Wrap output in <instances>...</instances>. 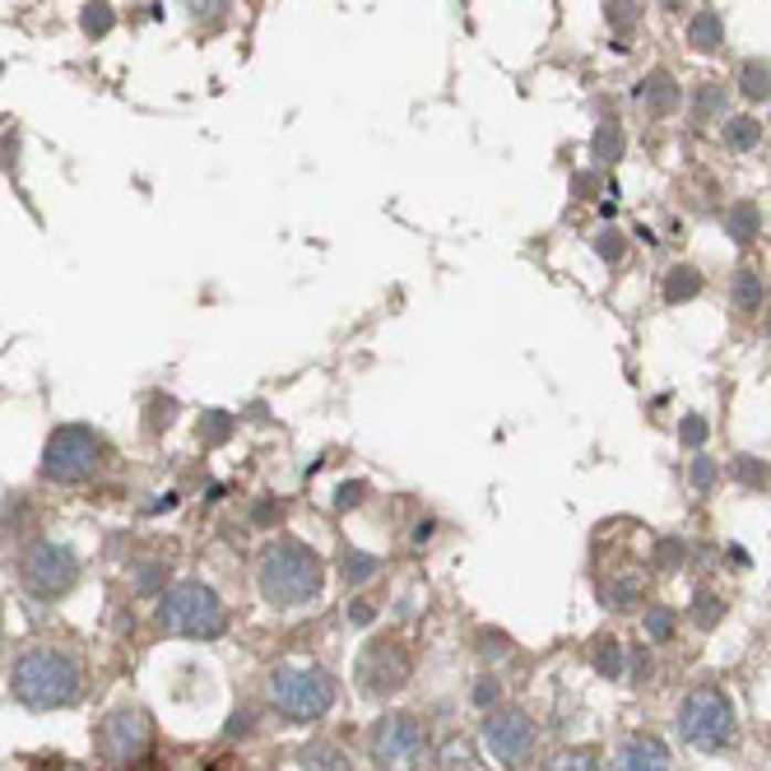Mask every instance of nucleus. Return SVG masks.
<instances>
[{"mask_svg":"<svg viewBox=\"0 0 771 771\" xmlns=\"http://www.w3.org/2000/svg\"><path fill=\"white\" fill-rule=\"evenodd\" d=\"M256 585L270 609H303L326 591V562L303 539H275L256 562Z\"/></svg>","mask_w":771,"mask_h":771,"instance_id":"1","label":"nucleus"},{"mask_svg":"<svg viewBox=\"0 0 771 771\" xmlns=\"http://www.w3.org/2000/svg\"><path fill=\"white\" fill-rule=\"evenodd\" d=\"M84 688V669L71 651L61 646H24L14 655V669H10V693L14 701H24L29 711H61L71 707Z\"/></svg>","mask_w":771,"mask_h":771,"instance_id":"2","label":"nucleus"},{"mask_svg":"<svg viewBox=\"0 0 771 771\" xmlns=\"http://www.w3.org/2000/svg\"><path fill=\"white\" fill-rule=\"evenodd\" d=\"M479 651L488 655V661H503V655H507V637H493V632H479Z\"/></svg>","mask_w":771,"mask_h":771,"instance_id":"42","label":"nucleus"},{"mask_svg":"<svg viewBox=\"0 0 771 771\" xmlns=\"http://www.w3.org/2000/svg\"><path fill=\"white\" fill-rule=\"evenodd\" d=\"M339 572H345L349 585H368L381 572V558L377 553H362V549H345V558H339Z\"/></svg>","mask_w":771,"mask_h":771,"instance_id":"22","label":"nucleus"},{"mask_svg":"<svg viewBox=\"0 0 771 771\" xmlns=\"http://www.w3.org/2000/svg\"><path fill=\"white\" fill-rule=\"evenodd\" d=\"M279 516H284V507H279V503H256V511H252L256 526H275Z\"/></svg>","mask_w":771,"mask_h":771,"instance_id":"43","label":"nucleus"},{"mask_svg":"<svg viewBox=\"0 0 771 771\" xmlns=\"http://www.w3.org/2000/svg\"><path fill=\"white\" fill-rule=\"evenodd\" d=\"M572 191H577V196H591V191H595V177H591V172H577V177H572Z\"/></svg>","mask_w":771,"mask_h":771,"instance_id":"45","label":"nucleus"},{"mask_svg":"<svg viewBox=\"0 0 771 771\" xmlns=\"http://www.w3.org/2000/svg\"><path fill=\"white\" fill-rule=\"evenodd\" d=\"M684 553H688V549H684V543H678V539H665L661 549H655V567H661V572H674L678 558H684Z\"/></svg>","mask_w":771,"mask_h":771,"instance_id":"38","label":"nucleus"},{"mask_svg":"<svg viewBox=\"0 0 771 771\" xmlns=\"http://www.w3.org/2000/svg\"><path fill=\"white\" fill-rule=\"evenodd\" d=\"M103 456H107V446L98 437V427L61 423V427H52L47 446H42V479L65 484V488L88 484L103 469Z\"/></svg>","mask_w":771,"mask_h":771,"instance_id":"5","label":"nucleus"},{"mask_svg":"<svg viewBox=\"0 0 771 771\" xmlns=\"http://www.w3.org/2000/svg\"><path fill=\"white\" fill-rule=\"evenodd\" d=\"M442 767H446V771H469V748H465V743H446Z\"/></svg>","mask_w":771,"mask_h":771,"instance_id":"41","label":"nucleus"},{"mask_svg":"<svg viewBox=\"0 0 771 771\" xmlns=\"http://www.w3.org/2000/svg\"><path fill=\"white\" fill-rule=\"evenodd\" d=\"M758 140H762V126H758V117H730V122H725V145H730L735 154L758 149Z\"/></svg>","mask_w":771,"mask_h":771,"instance_id":"24","label":"nucleus"},{"mask_svg":"<svg viewBox=\"0 0 771 771\" xmlns=\"http://www.w3.org/2000/svg\"><path fill=\"white\" fill-rule=\"evenodd\" d=\"M739 94L753 103L771 98V61H743L739 65Z\"/></svg>","mask_w":771,"mask_h":771,"instance_id":"18","label":"nucleus"},{"mask_svg":"<svg viewBox=\"0 0 771 771\" xmlns=\"http://www.w3.org/2000/svg\"><path fill=\"white\" fill-rule=\"evenodd\" d=\"M362 497H368V484H339V497H335V507L339 511H349V507H358Z\"/></svg>","mask_w":771,"mask_h":771,"instance_id":"40","label":"nucleus"},{"mask_svg":"<svg viewBox=\"0 0 771 771\" xmlns=\"http://www.w3.org/2000/svg\"><path fill=\"white\" fill-rule=\"evenodd\" d=\"M688 117H693V126H711L716 117H725V88H720L716 80H707V84H697V88H693V98H688Z\"/></svg>","mask_w":771,"mask_h":771,"instance_id":"15","label":"nucleus"},{"mask_svg":"<svg viewBox=\"0 0 771 771\" xmlns=\"http://www.w3.org/2000/svg\"><path fill=\"white\" fill-rule=\"evenodd\" d=\"M637 103L646 117H669V112L684 103V88H678V80L669 71H651L637 80Z\"/></svg>","mask_w":771,"mask_h":771,"instance_id":"13","label":"nucleus"},{"mask_svg":"<svg viewBox=\"0 0 771 771\" xmlns=\"http://www.w3.org/2000/svg\"><path fill=\"white\" fill-rule=\"evenodd\" d=\"M0 646H6V623H0Z\"/></svg>","mask_w":771,"mask_h":771,"instance_id":"47","label":"nucleus"},{"mask_svg":"<svg viewBox=\"0 0 771 771\" xmlns=\"http://www.w3.org/2000/svg\"><path fill=\"white\" fill-rule=\"evenodd\" d=\"M730 298H735V311L743 316V321H753V316L767 307V279H762L758 265H739Z\"/></svg>","mask_w":771,"mask_h":771,"instance_id":"14","label":"nucleus"},{"mask_svg":"<svg viewBox=\"0 0 771 771\" xmlns=\"http://www.w3.org/2000/svg\"><path fill=\"white\" fill-rule=\"evenodd\" d=\"M149 743H154V720L140 707H117L98 730V753L112 771H126L135 762H145Z\"/></svg>","mask_w":771,"mask_h":771,"instance_id":"9","label":"nucleus"},{"mask_svg":"<svg viewBox=\"0 0 771 771\" xmlns=\"http://www.w3.org/2000/svg\"><path fill=\"white\" fill-rule=\"evenodd\" d=\"M303 767H307V771H349V762L339 758V748H330V743L307 748V753H303Z\"/></svg>","mask_w":771,"mask_h":771,"instance_id":"29","label":"nucleus"},{"mask_svg":"<svg viewBox=\"0 0 771 771\" xmlns=\"http://www.w3.org/2000/svg\"><path fill=\"white\" fill-rule=\"evenodd\" d=\"M669 748L655 735H632L619 743L614 753V771H669Z\"/></svg>","mask_w":771,"mask_h":771,"instance_id":"12","label":"nucleus"},{"mask_svg":"<svg viewBox=\"0 0 771 771\" xmlns=\"http://www.w3.org/2000/svg\"><path fill=\"white\" fill-rule=\"evenodd\" d=\"M688 479H693V488H711V484L720 479V465H716V461H707V456H697V461H693V469H688Z\"/></svg>","mask_w":771,"mask_h":771,"instance_id":"37","label":"nucleus"},{"mask_svg":"<svg viewBox=\"0 0 771 771\" xmlns=\"http://www.w3.org/2000/svg\"><path fill=\"white\" fill-rule=\"evenodd\" d=\"M163 581H168V562H140V567H135V591H140V595L163 591Z\"/></svg>","mask_w":771,"mask_h":771,"instance_id":"30","label":"nucleus"},{"mask_svg":"<svg viewBox=\"0 0 771 771\" xmlns=\"http://www.w3.org/2000/svg\"><path fill=\"white\" fill-rule=\"evenodd\" d=\"M688 42H693V52H720V42H725V24H720V14L716 10H701L693 14V24H688Z\"/></svg>","mask_w":771,"mask_h":771,"instance_id":"16","label":"nucleus"},{"mask_svg":"<svg viewBox=\"0 0 771 771\" xmlns=\"http://www.w3.org/2000/svg\"><path fill=\"white\" fill-rule=\"evenodd\" d=\"M158 627H163L168 637L219 642L223 632H229V604H223L219 591L205 581H177L172 591L158 595Z\"/></svg>","mask_w":771,"mask_h":771,"instance_id":"3","label":"nucleus"},{"mask_svg":"<svg viewBox=\"0 0 771 771\" xmlns=\"http://www.w3.org/2000/svg\"><path fill=\"white\" fill-rule=\"evenodd\" d=\"M661 6H665V10H684V0H661Z\"/></svg>","mask_w":771,"mask_h":771,"instance_id":"46","label":"nucleus"},{"mask_svg":"<svg viewBox=\"0 0 771 771\" xmlns=\"http://www.w3.org/2000/svg\"><path fill=\"white\" fill-rule=\"evenodd\" d=\"M595 252H600L609 265H619V261H623V233H619V229H600V233H595Z\"/></svg>","mask_w":771,"mask_h":771,"instance_id":"34","label":"nucleus"},{"mask_svg":"<svg viewBox=\"0 0 771 771\" xmlns=\"http://www.w3.org/2000/svg\"><path fill=\"white\" fill-rule=\"evenodd\" d=\"M767 335H771V316H767Z\"/></svg>","mask_w":771,"mask_h":771,"instance_id":"48","label":"nucleus"},{"mask_svg":"<svg viewBox=\"0 0 771 771\" xmlns=\"http://www.w3.org/2000/svg\"><path fill=\"white\" fill-rule=\"evenodd\" d=\"M604 14H609V29L619 33V47L623 42L637 33V14H642V6L637 0H604Z\"/></svg>","mask_w":771,"mask_h":771,"instance_id":"23","label":"nucleus"},{"mask_svg":"<svg viewBox=\"0 0 771 771\" xmlns=\"http://www.w3.org/2000/svg\"><path fill=\"white\" fill-rule=\"evenodd\" d=\"M646 637L651 642H669L674 637V614H669V609H651V614H646Z\"/></svg>","mask_w":771,"mask_h":771,"instance_id":"35","label":"nucleus"},{"mask_svg":"<svg viewBox=\"0 0 771 771\" xmlns=\"http://www.w3.org/2000/svg\"><path fill=\"white\" fill-rule=\"evenodd\" d=\"M678 735L684 743L701 748V753H720V748L735 743V701L725 697V688L701 684L684 697L678 707Z\"/></svg>","mask_w":771,"mask_h":771,"instance_id":"6","label":"nucleus"},{"mask_svg":"<svg viewBox=\"0 0 771 771\" xmlns=\"http://www.w3.org/2000/svg\"><path fill=\"white\" fill-rule=\"evenodd\" d=\"M335 697L339 688L321 665H275V674H270V707L293 725H311L330 716Z\"/></svg>","mask_w":771,"mask_h":771,"instance_id":"4","label":"nucleus"},{"mask_svg":"<svg viewBox=\"0 0 771 771\" xmlns=\"http://www.w3.org/2000/svg\"><path fill=\"white\" fill-rule=\"evenodd\" d=\"M725 229H730V237H735L739 246L753 242L758 229H762V219H758V205H753V200H739V205L725 210Z\"/></svg>","mask_w":771,"mask_h":771,"instance_id":"17","label":"nucleus"},{"mask_svg":"<svg viewBox=\"0 0 771 771\" xmlns=\"http://www.w3.org/2000/svg\"><path fill=\"white\" fill-rule=\"evenodd\" d=\"M707 433H711V427H707V419H701V414H688L684 427H678V437H684V446H693V451L707 442Z\"/></svg>","mask_w":771,"mask_h":771,"instance_id":"36","label":"nucleus"},{"mask_svg":"<svg viewBox=\"0 0 771 771\" xmlns=\"http://www.w3.org/2000/svg\"><path fill=\"white\" fill-rule=\"evenodd\" d=\"M423 753H427V730H423V720L410 716V711L381 716L368 730V758L381 771H410V767L423 762Z\"/></svg>","mask_w":771,"mask_h":771,"instance_id":"8","label":"nucleus"},{"mask_svg":"<svg viewBox=\"0 0 771 771\" xmlns=\"http://www.w3.org/2000/svg\"><path fill=\"white\" fill-rule=\"evenodd\" d=\"M80 581V558L65 539H33L24 558H19V585L33 600H61L71 595Z\"/></svg>","mask_w":771,"mask_h":771,"instance_id":"7","label":"nucleus"},{"mask_svg":"<svg viewBox=\"0 0 771 771\" xmlns=\"http://www.w3.org/2000/svg\"><path fill=\"white\" fill-rule=\"evenodd\" d=\"M484 743H488L497 767H520L535 753V725L526 711H488Z\"/></svg>","mask_w":771,"mask_h":771,"instance_id":"11","label":"nucleus"},{"mask_svg":"<svg viewBox=\"0 0 771 771\" xmlns=\"http://www.w3.org/2000/svg\"><path fill=\"white\" fill-rule=\"evenodd\" d=\"M145 419H149V433H168V423L177 419V400L172 395H154Z\"/></svg>","mask_w":771,"mask_h":771,"instance_id":"32","label":"nucleus"},{"mask_svg":"<svg viewBox=\"0 0 771 771\" xmlns=\"http://www.w3.org/2000/svg\"><path fill=\"white\" fill-rule=\"evenodd\" d=\"M349 623L368 627V623H372V604H368V600H353V604H349Z\"/></svg>","mask_w":771,"mask_h":771,"instance_id":"44","label":"nucleus"},{"mask_svg":"<svg viewBox=\"0 0 771 771\" xmlns=\"http://www.w3.org/2000/svg\"><path fill=\"white\" fill-rule=\"evenodd\" d=\"M595 669H600L604 678H619V674H623V646H619V642H600V646H595Z\"/></svg>","mask_w":771,"mask_h":771,"instance_id":"33","label":"nucleus"},{"mask_svg":"<svg viewBox=\"0 0 771 771\" xmlns=\"http://www.w3.org/2000/svg\"><path fill=\"white\" fill-rule=\"evenodd\" d=\"M410 674H414L410 651H404L400 642H391V637L368 642L358 655V665H353L362 697H391V693H400L404 684H410Z\"/></svg>","mask_w":771,"mask_h":771,"instance_id":"10","label":"nucleus"},{"mask_svg":"<svg viewBox=\"0 0 771 771\" xmlns=\"http://www.w3.org/2000/svg\"><path fill=\"white\" fill-rule=\"evenodd\" d=\"M181 6H187V14L196 19V24L214 29V24H223V14H229L233 0H181Z\"/></svg>","mask_w":771,"mask_h":771,"instance_id":"28","label":"nucleus"},{"mask_svg":"<svg viewBox=\"0 0 771 771\" xmlns=\"http://www.w3.org/2000/svg\"><path fill=\"white\" fill-rule=\"evenodd\" d=\"M701 293V275L693 265H674L669 275H665V303L669 307H678V303H693Z\"/></svg>","mask_w":771,"mask_h":771,"instance_id":"19","label":"nucleus"},{"mask_svg":"<svg viewBox=\"0 0 771 771\" xmlns=\"http://www.w3.org/2000/svg\"><path fill=\"white\" fill-rule=\"evenodd\" d=\"M735 479L743 484V488H767V465L762 461H753V456H735Z\"/></svg>","mask_w":771,"mask_h":771,"instance_id":"31","label":"nucleus"},{"mask_svg":"<svg viewBox=\"0 0 771 771\" xmlns=\"http://www.w3.org/2000/svg\"><path fill=\"white\" fill-rule=\"evenodd\" d=\"M237 433V419L229 414V410H205L200 414V427H196V437L205 442V446H223Z\"/></svg>","mask_w":771,"mask_h":771,"instance_id":"20","label":"nucleus"},{"mask_svg":"<svg viewBox=\"0 0 771 771\" xmlns=\"http://www.w3.org/2000/svg\"><path fill=\"white\" fill-rule=\"evenodd\" d=\"M543 771H600V753L595 748H567V753L543 762Z\"/></svg>","mask_w":771,"mask_h":771,"instance_id":"25","label":"nucleus"},{"mask_svg":"<svg viewBox=\"0 0 771 771\" xmlns=\"http://www.w3.org/2000/svg\"><path fill=\"white\" fill-rule=\"evenodd\" d=\"M474 701H479L484 711H493L497 701H503V684H497V678H479V688H474Z\"/></svg>","mask_w":771,"mask_h":771,"instance_id":"39","label":"nucleus"},{"mask_svg":"<svg viewBox=\"0 0 771 771\" xmlns=\"http://www.w3.org/2000/svg\"><path fill=\"white\" fill-rule=\"evenodd\" d=\"M720 619H725V600H716L711 591H697V600H693V623H697L701 632H711Z\"/></svg>","mask_w":771,"mask_h":771,"instance_id":"27","label":"nucleus"},{"mask_svg":"<svg viewBox=\"0 0 771 771\" xmlns=\"http://www.w3.org/2000/svg\"><path fill=\"white\" fill-rule=\"evenodd\" d=\"M623 126L609 117V122H600V130H595V140H591V154H595V163H619L623 158Z\"/></svg>","mask_w":771,"mask_h":771,"instance_id":"21","label":"nucleus"},{"mask_svg":"<svg viewBox=\"0 0 771 771\" xmlns=\"http://www.w3.org/2000/svg\"><path fill=\"white\" fill-rule=\"evenodd\" d=\"M80 24H84V33H88V38H107V33H112V24H117V19H112V6H107V0H88Z\"/></svg>","mask_w":771,"mask_h":771,"instance_id":"26","label":"nucleus"}]
</instances>
